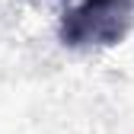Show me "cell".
Masks as SVG:
<instances>
[{"mask_svg":"<svg viewBox=\"0 0 134 134\" xmlns=\"http://www.w3.org/2000/svg\"><path fill=\"white\" fill-rule=\"evenodd\" d=\"M134 0H80V7L64 13L61 38L67 45H115L131 26Z\"/></svg>","mask_w":134,"mask_h":134,"instance_id":"6da1fadb","label":"cell"}]
</instances>
